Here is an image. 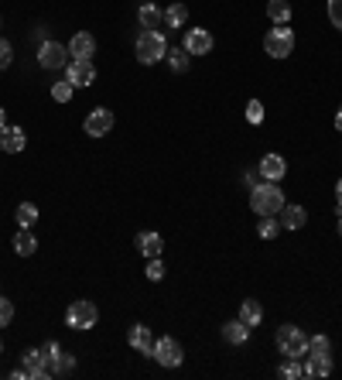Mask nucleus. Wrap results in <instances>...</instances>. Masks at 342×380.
I'll return each instance as SVG.
<instances>
[{
    "instance_id": "nucleus-8",
    "label": "nucleus",
    "mask_w": 342,
    "mask_h": 380,
    "mask_svg": "<svg viewBox=\"0 0 342 380\" xmlns=\"http://www.w3.org/2000/svg\"><path fill=\"white\" fill-rule=\"evenodd\" d=\"M83 127L89 137H106V134L113 130V113H110L106 106H96V110H89V117H86Z\"/></svg>"
},
{
    "instance_id": "nucleus-31",
    "label": "nucleus",
    "mask_w": 342,
    "mask_h": 380,
    "mask_svg": "<svg viewBox=\"0 0 342 380\" xmlns=\"http://www.w3.org/2000/svg\"><path fill=\"white\" fill-rule=\"evenodd\" d=\"M281 377H284V380L304 377V374H301V363H298V360H288V356H284V363H281Z\"/></svg>"
},
{
    "instance_id": "nucleus-28",
    "label": "nucleus",
    "mask_w": 342,
    "mask_h": 380,
    "mask_svg": "<svg viewBox=\"0 0 342 380\" xmlns=\"http://www.w3.org/2000/svg\"><path fill=\"white\" fill-rule=\"evenodd\" d=\"M165 58H168V65L174 69V72H188V58H192V55H188L185 48H171Z\"/></svg>"
},
{
    "instance_id": "nucleus-19",
    "label": "nucleus",
    "mask_w": 342,
    "mask_h": 380,
    "mask_svg": "<svg viewBox=\"0 0 342 380\" xmlns=\"http://www.w3.org/2000/svg\"><path fill=\"white\" fill-rule=\"evenodd\" d=\"M281 219V230H301L304 226V219H308V212H304V206H284V209L277 212Z\"/></svg>"
},
{
    "instance_id": "nucleus-35",
    "label": "nucleus",
    "mask_w": 342,
    "mask_h": 380,
    "mask_svg": "<svg viewBox=\"0 0 342 380\" xmlns=\"http://www.w3.org/2000/svg\"><path fill=\"white\" fill-rule=\"evenodd\" d=\"M10 319H14V305L0 295V326H10Z\"/></svg>"
},
{
    "instance_id": "nucleus-34",
    "label": "nucleus",
    "mask_w": 342,
    "mask_h": 380,
    "mask_svg": "<svg viewBox=\"0 0 342 380\" xmlns=\"http://www.w3.org/2000/svg\"><path fill=\"white\" fill-rule=\"evenodd\" d=\"M329 21L342 31V0H329Z\"/></svg>"
},
{
    "instance_id": "nucleus-36",
    "label": "nucleus",
    "mask_w": 342,
    "mask_h": 380,
    "mask_svg": "<svg viewBox=\"0 0 342 380\" xmlns=\"http://www.w3.org/2000/svg\"><path fill=\"white\" fill-rule=\"evenodd\" d=\"M10 62H14V48H10V45L0 38V69H7Z\"/></svg>"
},
{
    "instance_id": "nucleus-17",
    "label": "nucleus",
    "mask_w": 342,
    "mask_h": 380,
    "mask_svg": "<svg viewBox=\"0 0 342 380\" xmlns=\"http://www.w3.org/2000/svg\"><path fill=\"white\" fill-rule=\"evenodd\" d=\"M92 52H96V38L92 35H86V31L72 35V42H69V55L72 58H92Z\"/></svg>"
},
{
    "instance_id": "nucleus-41",
    "label": "nucleus",
    "mask_w": 342,
    "mask_h": 380,
    "mask_svg": "<svg viewBox=\"0 0 342 380\" xmlns=\"http://www.w3.org/2000/svg\"><path fill=\"white\" fill-rule=\"evenodd\" d=\"M336 130H342V106H339V113H336Z\"/></svg>"
},
{
    "instance_id": "nucleus-15",
    "label": "nucleus",
    "mask_w": 342,
    "mask_h": 380,
    "mask_svg": "<svg viewBox=\"0 0 342 380\" xmlns=\"http://www.w3.org/2000/svg\"><path fill=\"white\" fill-rule=\"evenodd\" d=\"M301 374L304 377H329L332 374V356H308L304 363H301Z\"/></svg>"
},
{
    "instance_id": "nucleus-25",
    "label": "nucleus",
    "mask_w": 342,
    "mask_h": 380,
    "mask_svg": "<svg viewBox=\"0 0 342 380\" xmlns=\"http://www.w3.org/2000/svg\"><path fill=\"white\" fill-rule=\"evenodd\" d=\"M185 21H188V7L185 3H171L168 10H165V24H168L171 31L174 28H185Z\"/></svg>"
},
{
    "instance_id": "nucleus-18",
    "label": "nucleus",
    "mask_w": 342,
    "mask_h": 380,
    "mask_svg": "<svg viewBox=\"0 0 342 380\" xmlns=\"http://www.w3.org/2000/svg\"><path fill=\"white\" fill-rule=\"evenodd\" d=\"M222 339H226V342H233V346H243V342L250 339V326H247L243 319H233V322H226V326H222Z\"/></svg>"
},
{
    "instance_id": "nucleus-12",
    "label": "nucleus",
    "mask_w": 342,
    "mask_h": 380,
    "mask_svg": "<svg viewBox=\"0 0 342 380\" xmlns=\"http://www.w3.org/2000/svg\"><path fill=\"white\" fill-rule=\"evenodd\" d=\"M133 247H137V253L140 257H161V251H165V240H161V233H137V240H133Z\"/></svg>"
},
{
    "instance_id": "nucleus-4",
    "label": "nucleus",
    "mask_w": 342,
    "mask_h": 380,
    "mask_svg": "<svg viewBox=\"0 0 342 380\" xmlns=\"http://www.w3.org/2000/svg\"><path fill=\"white\" fill-rule=\"evenodd\" d=\"M291 48H295V31H291L288 24H274V28L267 31V38H263V52H267L270 58H288Z\"/></svg>"
},
{
    "instance_id": "nucleus-24",
    "label": "nucleus",
    "mask_w": 342,
    "mask_h": 380,
    "mask_svg": "<svg viewBox=\"0 0 342 380\" xmlns=\"http://www.w3.org/2000/svg\"><path fill=\"white\" fill-rule=\"evenodd\" d=\"M267 17L274 24H288L291 21V3L288 0H267Z\"/></svg>"
},
{
    "instance_id": "nucleus-39",
    "label": "nucleus",
    "mask_w": 342,
    "mask_h": 380,
    "mask_svg": "<svg viewBox=\"0 0 342 380\" xmlns=\"http://www.w3.org/2000/svg\"><path fill=\"white\" fill-rule=\"evenodd\" d=\"M336 203H339V209H342V178L336 182Z\"/></svg>"
},
{
    "instance_id": "nucleus-23",
    "label": "nucleus",
    "mask_w": 342,
    "mask_h": 380,
    "mask_svg": "<svg viewBox=\"0 0 342 380\" xmlns=\"http://www.w3.org/2000/svg\"><path fill=\"white\" fill-rule=\"evenodd\" d=\"M240 319H243L250 329H256V326H260V319H263V305L254 301V298H247V301L240 305Z\"/></svg>"
},
{
    "instance_id": "nucleus-20",
    "label": "nucleus",
    "mask_w": 342,
    "mask_h": 380,
    "mask_svg": "<svg viewBox=\"0 0 342 380\" xmlns=\"http://www.w3.org/2000/svg\"><path fill=\"white\" fill-rule=\"evenodd\" d=\"M137 17H140V24H144V28H147V31H158V24H161V21H165V10H161V7H158V3H144V7H140V14H137Z\"/></svg>"
},
{
    "instance_id": "nucleus-9",
    "label": "nucleus",
    "mask_w": 342,
    "mask_h": 380,
    "mask_svg": "<svg viewBox=\"0 0 342 380\" xmlns=\"http://www.w3.org/2000/svg\"><path fill=\"white\" fill-rule=\"evenodd\" d=\"M65 79L72 86H92L96 83V69H92L89 58H72V62L65 65Z\"/></svg>"
},
{
    "instance_id": "nucleus-37",
    "label": "nucleus",
    "mask_w": 342,
    "mask_h": 380,
    "mask_svg": "<svg viewBox=\"0 0 342 380\" xmlns=\"http://www.w3.org/2000/svg\"><path fill=\"white\" fill-rule=\"evenodd\" d=\"M42 353L48 356V360H51L55 353H62V346H58V342H44V346H42Z\"/></svg>"
},
{
    "instance_id": "nucleus-33",
    "label": "nucleus",
    "mask_w": 342,
    "mask_h": 380,
    "mask_svg": "<svg viewBox=\"0 0 342 380\" xmlns=\"http://www.w3.org/2000/svg\"><path fill=\"white\" fill-rule=\"evenodd\" d=\"M247 120H250V124H260V120H263V106H260V100H250V103H247Z\"/></svg>"
},
{
    "instance_id": "nucleus-1",
    "label": "nucleus",
    "mask_w": 342,
    "mask_h": 380,
    "mask_svg": "<svg viewBox=\"0 0 342 380\" xmlns=\"http://www.w3.org/2000/svg\"><path fill=\"white\" fill-rule=\"evenodd\" d=\"M250 209H254L256 216H277V212L284 209V192H281V185H277V182L254 185V192H250Z\"/></svg>"
},
{
    "instance_id": "nucleus-22",
    "label": "nucleus",
    "mask_w": 342,
    "mask_h": 380,
    "mask_svg": "<svg viewBox=\"0 0 342 380\" xmlns=\"http://www.w3.org/2000/svg\"><path fill=\"white\" fill-rule=\"evenodd\" d=\"M14 251L21 253V257H31V253L38 251V240H35V233L21 226V230L14 233Z\"/></svg>"
},
{
    "instance_id": "nucleus-42",
    "label": "nucleus",
    "mask_w": 342,
    "mask_h": 380,
    "mask_svg": "<svg viewBox=\"0 0 342 380\" xmlns=\"http://www.w3.org/2000/svg\"><path fill=\"white\" fill-rule=\"evenodd\" d=\"M339 237H342V216H339Z\"/></svg>"
},
{
    "instance_id": "nucleus-26",
    "label": "nucleus",
    "mask_w": 342,
    "mask_h": 380,
    "mask_svg": "<svg viewBox=\"0 0 342 380\" xmlns=\"http://www.w3.org/2000/svg\"><path fill=\"white\" fill-rule=\"evenodd\" d=\"M14 216H17V223H21L24 230H31V226L38 223V206H35V203H21Z\"/></svg>"
},
{
    "instance_id": "nucleus-14",
    "label": "nucleus",
    "mask_w": 342,
    "mask_h": 380,
    "mask_svg": "<svg viewBox=\"0 0 342 380\" xmlns=\"http://www.w3.org/2000/svg\"><path fill=\"white\" fill-rule=\"evenodd\" d=\"M284 171H288V161H284L281 155H263V161H260V175H263L267 182H281Z\"/></svg>"
},
{
    "instance_id": "nucleus-5",
    "label": "nucleus",
    "mask_w": 342,
    "mask_h": 380,
    "mask_svg": "<svg viewBox=\"0 0 342 380\" xmlns=\"http://www.w3.org/2000/svg\"><path fill=\"white\" fill-rule=\"evenodd\" d=\"M65 322H69V329H92L96 322H99V308L92 305V301H72L69 305V312H65Z\"/></svg>"
},
{
    "instance_id": "nucleus-3",
    "label": "nucleus",
    "mask_w": 342,
    "mask_h": 380,
    "mask_svg": "<svg viewBox=\"0 0 342 380\" xmlns=\"http://www.w3.org/2000/svg\"><path fill=\"white\" fill-rule=\"evenodd\" d=\"M277 349L288 360H304L308 356V336L301 333L298 326H281L277 329Z\"/></svg>"
},
{
    "instance_id": "nucleus-30",
    "label": "nucleus",
    "mask_w": 342,
    "mask_h": 380,
    "mask_svg": "<svg viewBox=\"0 0 342 380\" xmlns=\"http://www.w3.org/2000/svg\"><path fill=\"white\" fill-rule=\"evenodd\" d=\"M72 89H76V86L69 83V79H65V83H55V86H51V100L69 103V100H72Z\"/></svg>"
},
{
    "instance_id": "nucleus-16",
    "label": "nucleus",
    "mask_w": 342,
    "mask_h": 380,
    "mask_svg": "<svg viewBox=\"0 0 342 380\" xmlns=\"http://www.w3.org/2000/svg\"><path fill=\"white\" fill-rule=\"evenodd\" d=\"M24 144H28V137H24V130H21V127H7V130L0 134V148H3L7 155L24 151Z\"/></svg>"
},
{
    "instance_id": "nucleus-40",
    "label": "nucleus",
    "mask_w": 342,
    "mask_h": 380,
    "mask_svg": "<svg viewBox=\"0 0 342 380\" xmlns=\"http://www.w3.org/2000/svg\"><path fill=\"white\" fill-rule=\"evenodd\" d=\"M7 130V117H3V106H0V134Z\"/></svg>"
},
{
    "instance_id": "nucleus-32",
    "label": "nucleus",
    "mask_w": 342,
    "mask_h": 380,
    "mask_svg": "<svg viewBox=\"0 0 342 380\" xmlns=\"http://www.w3.org/2000/svg\"><path fill=\"white\" fill-rule=\"evenodd\" d=\"M165 278V264H161V257H151V264H147V281H161Z\"/></svg>"
},
{
    "instance_id": "nucleus-43",
    "label": "nucleus",
    "mask_w": 342,
    "mask_h": 380,
    "mask_svg": "<svg viewBox=\"0 0 342 380\" xmlns=\"http://www.w3.org/2000/svg\"><path fill=\"white\" fill-rule=\"evenodd\" d=\"M0 349H3V342H0Z\"/></svg>"
},
{
    "instance_id": "nucleus-2",
    "label": "nucleus",
    "mask_w": 342,
    "mask_h": 380,
    "mask_svg": "<svg viewBox=\"0 0 342 380\" xmlns=\"http://www.w3.org/2000/svg\"><path fill=\"white\" fill-rule=\"evenodd\" d=\"M168 55V42H165V35L161 31H140V38H137V62L140 65H154V62H161Z\"/></svg>"
},
{
    "instance_id": "nucleus-6",
    "label": "nucleus",
    "mask_w": 342,
    "mask_h": 380,
    "mask_svg": "<svg viewBox=\"0 0 342 380\" xmlns=\"http://www.w3.org/2000/svg\"><path fill=\"white\" fill-rule=\"evenodd\" d=\"M161 367H168V370H174V367H181V360H185V349H181V342L171 336H161L154 339V353H151Z\"/></svg>"
},
{
    "instance_id": "nucleus-13",
    "label": "nucleus",
    "mask_w": 342,
    "mask_h": 380,
    "mask_svg": "<svg viewBox=\"0 0 342 380\" xmlns=\"http://www.w3.org/2000/svg\"><path fill=\"white\" fill-rule=\"evenodd\" d=\"M127 342L137 349V353H144V356H151V353H154V336H151V329H147V326H130Z\"/></svg>"
},
{
    "instance_id": "nucleus-7",
    "label": "nucleus",
    "mask_w": 342,
    "mask_h": 380,
    "mask_svg": "<svg viewBox=\"0 0 342 380\" xmlns=\"http://www.w3.org/2000/svg\"><path fill=\"white\" fill-rule=\"evenodd\" d=\"M38 65L42 69H65L69 65V48L62 42H42V48H38Z\"/></svg>"
},
{
    "instance_id": "nucleus-38",
    "label": "nucleus",
    "mask_w": 342,
    "mask_h": 380,
    "mask_svg": "<svg viewBox=\"0 0 342 380\" xmlns=\"http://www.w3.org/2000/svg\"><path fill=\"white\" fill-rule=\"evenodd\" d=\"M10 377H14V380H24V377H28V370H24V367H17V370H10Z\"/></svg>"
},
{
    "instance_id": "nucleus-29",
    "label": "nucleus",
    "mask_w": 342,
    "mask_h": 380,
    "mask_svg": "<svg viewBox=\"0 0 342 380\" xmlns=\"http://www.w3.org/2000/svg\"><path fill=\"white\" fill-rule=\"evenodd\" d=\"M308 356H332V342H329V336L308 339Z\"/></svg>"
},
{
    "instance_id": "nucleus-10",
    "label": "nucleus",
    "mask_w": 342,
    "mask_h": 380,
    "mask_svg": "<svg viewBox=\"0 0 342 380\" xmlns=\"http://www.w3.org/2000/svg\"><path fill=\"white\" fill-rule=\"evenodd\" d=\"M181 48H185L188 55H209V52H213V35H209L206 28H188Z\"/></svg>"
},
{
    "instance_id": "nucleus-21",
    "label": "nucleus",
    "mask_w": 342,
    "mask_h": 380,
    "mask_svg": "<svg viewBox=\"0 0 342 380\" xmlns=\"http://www.w3.org/2000/svg\"><path fill=\"white\" fill-rule=\"evenodd\" d=\"M48 370H51V377H65V374L76 370V356H69V353H55V356L48 360Z\"/></svg>"
},
{
    "instance_id": "nucleus-11",
    "label": "nucleus",
    "mask_w": 342,
    "mask_h": 380,
    "mask_svg": "<svg viewBox=\"0 0 342 380\" xmlns=\"http://www.w3.org/2000/svg\"><path fill=\"white\" fill-rule=\"evenodd\" d=\"M24 370H28V377L31 380H48L51 377V370H48V356H44L42 349H28V353H24Z\"/></svg>"
},
{
    "instance_id": "nucleus-27",
    "label": "nucleus",
    "mask_w": 342,
    "mask_h": 380,
    "mask_svg": "<svg viewBox=\"0 0 342 380\" xmlns=\"http://www.w3.org/2000/svg\"><path fill=\"white\" fill-rule=\"evenodd\" d=\"M256 233H260V240H274V237L281 233V223H277L274 216H260V223H256Z\"/></svg>"
}]
</instances>
